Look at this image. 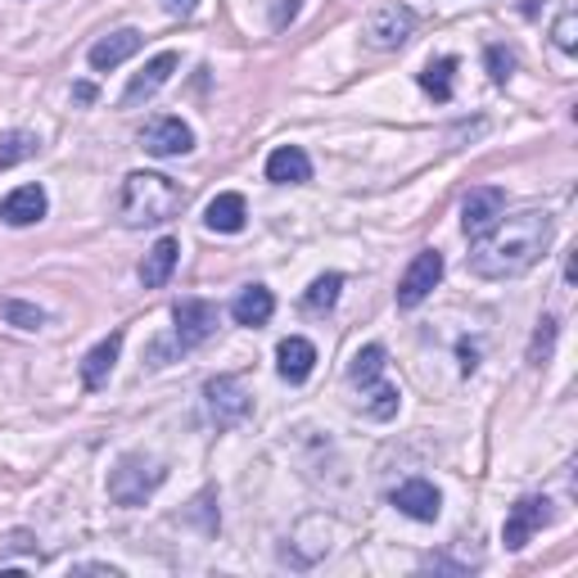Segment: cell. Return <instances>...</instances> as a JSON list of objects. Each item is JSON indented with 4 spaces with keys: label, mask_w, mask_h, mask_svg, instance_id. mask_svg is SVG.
Segmentation results:
<instances>
[{
    "label": "cell",
    "mask_w": 578,
    "mask_h": 578,
    "mask_svg": "<svg viewBox=\"0 0 578 578\" xmlns=\"http://www.w3.org/2000/svg\"><path fill=\"white\" fill-rule=\"evenodd\" d=\"M551 245V213H515V217H497L484 236H475L466 267L479 280H515L538 267V258Z\"/></svg>",
    "instance_id": "1"
},
{
    "label": "cell",
    "mask_w": 578,
    "mask_h": 578,
    "mask_svg": "<svg viewBox=\"0 0 578 578\" xmlns=\"http://www.w3.org/2000/svg\"><path fill=\"white\" fill-rule=\"evenodd\" d=\"M182 204H186V195L172 177H163V172H132L123 182V195H118V217L132 230L163 226L182 213Z\"/></svg>",
    "instance_id": "2"
},
{
    "label": "cell",
    "mask_w": 578,
    "mask_h": 578,
    "mask_svg": "<svg viewBox=\"0 0 578 578\" xmlns=\"http://www.w3.org/2000/svg\"><path fill=\"white\" fill-rule=\"evenodd\" d=\"M384 367H389L384 343H367V349H358V358H353V367H349V380H353V389L362 393V412H367L371 421H393V416H398V402H402L398 384L384 380Z\"/></svg>",
    "instance_id": "3"
},
{
    "label": "cell",
    "mask_w": 578,
    "mask_h": 578,
    "mask_svg": "<svg viewBox=\"0 0 578 578\" xmlns=\"http://www.w3.org/2000/svg\"><path fill=\"white\" fill-rule=\"evenodd\" d=\"M167 479V466L154 456H141V452H127L118 456V466L109 471V502L118 506H145Z\"/></svg>",
    "instance_id": "4"
},
{
    "label": "cell",
    "mask_w": 578,
    "mask_h": 578,
    "mask_svg": "<svg viewBox=\"0 0 578 578\" xmlns=\"http://www.w3.org/2000/svg\"><path fill=\"white\" fill-rule=\"evenodd\" d=\"M204 407H208V421H213L217 430H236V425H245L249 412H254V393L245 389L240 375H213V380L204 384Z\"/></svg>",
    "instance_id": "5"
},
{
    "label": "cell",
    "mask_w": 578,
    "mask_h": 578,
    "mask_svg": "<svg viewBox=\"0 0 578 578\" xmlns=\"http://www.w3.org/2000/svg\"><path fill=\"white\" fill-rule=\"evenodd\" d=\"M421 28V14L412 6H402V0H389V6H380L371 19H367V45L371 50H402Z\"/></svg>",
    "instance_id": "6"
},
{
    "label": "cell",
    "mask_w": 578,
    "mask_h": 578,
    "mask_svg": "<svg viewBox=\"0 0 578 578\" xmlns=\"http://www.w3.org/2000/svg\"><path fill=\"white\" fill-rule=\"evenodd\" d=\"M551 519H556V510H551L547 497H519V502L510 506V515H506V525H502V543H506V551H519V547H525L538 529H547Z\"/></svg>",
    "instance_id": "7"
},
{
    "label": "cell",
    "mask_w": 578,
    "mask_h": 578,
    "mask_svg": "<svg viewBox=\"0 0 578 578\" xmlns=\"http://www.w3.org/2000/svg\"><path fill=\"white\" fill-rule=\"evenodd\" d=\"M443 280V254L438 249H421L407 267V276L398 280V308H421L430 295H434V285Z\"/></svg>",
    "instance_id": "8"
},
{
    "label": "cell",
    "mask_w": 578,
    "mask_h": 578,
    "mask_svg": "<svg viewBox=\"0 0 578 578\" xmlns=\"http://www.w3.org/2000/svg\"><path fill=\"white\" fill-rule=\"evenodd\" d=\"M172 339H177V349L186 353V349H199L204 339H213L217 334V308L208 303V299H182L177 308H172Z\"/></svg>",
    "instance_id": "9"
},
{
    "label": "cell",
    "mask_w": 578,
    "mask_h": 578,
    "mask_svg": "<svg viewBox=\"0 0 578 578\" xmlns=\"http://www.w3.org/2000/svg\"><path fill=\"white\" fill-rule=\"evenodd\" d=\"M141 149L154 158H182L195 149V132L182 118H154L141 127Z\"/></svg>",
    "instance_id": "10"
},
{
    "label": "cell",
    "mask_w": 578,
    "mask_h": 578,
    "mask_svg": "<svg viewBox=\"0 0 578 578\" xmlns=\"http://www.w3.org/2000/svg\"><path fill=\"white\" fill-rule=\"evenodd\" d=\"M182 69V54L177 50H163V54H154V60L127 82V91H123V104L127 109H136V104H145V100H154L163 86H167V78Z\"/></svg>",
    "instance_id": "11"
},
{
    "label": "cell",
    "mask_w": 578,
    "mask_h": 578,
    "mask_svg": "<svg viewBox=\"0 0 578 578\" xmlns=\"http://www.w3.org/2000/svg\"><path fill=\"white\" fill-rule=\"evenodd\" d=\"M506 213V190H497V186H475L466 199H461V230L475 240V236H484V230L497 221Z\"/></svg>",
    "instance_id": "12"
},
{
    "label": "cell",
    "mask_w": 578,
    "mask_h": 578,
    "mask_svg": "<svg viewBox=\"0 0 578 578\" xmlns=\"http://www.w3.org/2000/svg\"><path fill=\"white\" fill-rule=\"evenodd\" d=\"M393 506L407 519H416V525H434L438 510H443V493L430 479H407V484L393 488Z\"/></svg>",
    "instance_id": "13"
},
{
    "label": "cell",
    "mask_w": 578,
    "mask_h": 578,
    "mask_svg": "<svg viewBox=\"0 0 578 578\" xmlns=\"http://www.w3.org/2000/svg\"><path fill=\"white\" fill-rule=\"evenodd\" d=\"M312 367H317V343H312V339L289 334V339L276 343V371H280V380L303 384V380L312 375Z\"/></svg>",
    "instance_id": "14"
},
{
    "label": "cell",
    "mask_w": 578,
    "mask_h": 578,
    "mask_svg": "<svg viewBox=\"0 0 578 578\" xmlns=\"http://www.w3.org/2000/svg\"><path fill=\"white\" fill-rule=\"evenodd\" d=\"M141 32L136 28H118V32H109V37H100L95 45H91V54H86V60H91V69L95 73H109V69H118V64H127L132 60V54L141 50Z\"/></svg>",
    "instance_id": "15"
},
{
    "label": "cell",
    "mask_w": 578,
    "mask_h": 578,
    "mask_svg": "<svg viewBox=\"0 0 578 578\" xmlns=\"http://www.w3.org/2000/svg\"><path fill=\"white\" fill-rule=\"evenodd\" d=\"M45 213H50V199L41 186H19L0 199V221L6 226H37Z\"/></svg>",
    "instance_id": "16"
},
{
    "label": "cell",
    "mask_w": 578,
    "mask_h": 578,
    "mask_svg": "<svg viewBox=\"0 0 578 578\" xmlns=\"http://www.w3.org/2000/svg\"><path fill=\"white\" fill-rule=\"evenodd\" d=\"M267 182H276V186H303V182H312V158H308L299 145L271 149V158H267Z\"/></svg>",
    "instance_id": "17"
},
{
    "label": "cell",
    "mask_w": 578,
    "mask_h": 578,
    "mask_svg": "<svg viewBox=\"0 0 578 578\" xmlns=\"http://www.w3.org/2000/svg\"><path fill=\"white\" fill-rule=\"evenodd\" d=\"M245 221H249V204H245V195H236V190L217 195V199L204 208V226L217 230V236H240Z\"/></svg>",
    "instance_id": "18"
},
{
    "label": "cell",
    "mask_w": 578,
    "mask_h": 578,
    "mask_svg": "<svg viewBox=\"0 0 578 578\" xmlns=\"http://www.w3.org/2000/svg\"><path fill=\"white\" fill-rule=\"evenodd\" d=\"M118 353H123V330H113L109 339H100L95 349L82 358V384L86 389H104L113 367H118Z\"/></svg>",
    "instance_id": "19"
},
{
    "label": "cell",
    "mask_w": 578,
    "mask_h": 578,
    "mask_svg": "<svg viewBox=\"0 0 578 578\" xmlns=\"http://www.w3.org/2000/svg\"><path fill=\"white\" fill-rule=\"evenodd\" d=\"M177 258H182V240H177V236H163V240L145 254V262H141V285H145V289H163V285L172 280V271H177Z\"/></svg>",
    "instance_id": "20"
},
{
    "label": "cell",
    "mask_w": 578,
    "mask_h": 578,
    "mask_svg": "<svg viewBox=\"0 0 578 578\" xmlns=\"http://www.w3.org/2000/svg\"><path fill=\"white\" fill-rule=\"evenodd\" d=\"M271 312H276V299H271V289H267V285H249V289H240L236 303H230V317H236L240 326H254V330L267 326Z\"/></svg>",
    "instance_id": "21"
},
{
    "label": "cell",
    "mask_w": 578,
    "mask_h": 578,
    "mask_svg": "<svg viewBox=\"0 0 578 578\" xmlns=\"http://www.w3.org/2000/svg\"><path fill=\"white\" fill-rule=\"evenodd\" d=\"M339 289H343V276H339V271H326V276H317V280L308 285V295H303V312H312V317H326V312L339 303Z\"/></svg>",
    "instance_id": "22"
},
{
    "label": "cell",
    "mask_w": 578,
    "mask_h": 578,
    "mask_svg": "<svg viewBox=\"0 0 578 578\" xmlns=\"http://www.w3.org/2000/svg\"><path fill=\"white\" fill-rule=\"evenodd\" d=\"M452 78H456V60H452V54H443V60H430V64H425L421 86H425V95H434L438 104H447V100H452Z\"/></svg>",
    "instance_id": "23"
},
{
    "label": "cell",
    "mask_w": 578,
    "mask_h": 578,
    "mask_svg": "<svg viewBox=\"0 0 578 578\" xmlns=\"http://www.w3.org/2000/svg\"><path fill=\"white\" fill-rule=\"evenodd\" d=\"M41 149V141H37V132H6L0 136V172H10L14 163H23V158H32Z\"/></svg>",
    "instance_id": "24"
},
{
    "label": "cell",
    "mask_w": 578,
    "mask_h": 578,
    "mask_svg": "<svg viewBox=\"0 0 578 578\" xmlns=\"http://www.w3.org/2000/svg\"><path fill=\"white\" fill-rule=\"evenodd\" d=\"M0 321L14 326V330H41L50 317H45L37 303H23V299H0Z\"/></svg>",
    "instance_id": "25"
},
{
    "label": "cell",
    "mask_w": 578,
    "mask_h": 578,
    "mask_svg": "<svg viewBox=\"0 0 578 578\" xmlns=\"http://www.w3.org/2000/svg\"><path fill=\"white\" fill-rule=\"evenodd\" d=\"M556 330H560L556 317H543V321H538L534 343H529V362H534V367H543V362L551 358V349H556Z\"/></svg>",
    "instance_id": "26"
},
{
    "label": "cell",
    "mask_w": 578,
    "mask_h": 578,
    "mask_svg": "<svg viewBox=\"0 0 578 578\" xmlns=\"http://www.w3.org/2000/svg\"><path fill=\"white\" fill-rule=\"evenodd\" d=\"M551 41H556L565 54H574V50H578V10H574V6H565V10H560L556 28H551Z\"/></svg>",
    "instance_id": "27"
},
{
    "label": "cell",
    "mask_w": 578,
    "mask_h": 578,
    "mask_svg": "<svg viewBox=\"0 0 578 578\" xmlns=\"http://www.w3.org/2000/svg\"><path fill=\"white\" fill-rule=\"evenodd\" d=\"M484 60H488L493 82H497V86H506V82H510V73H515V54H510L506 45H488V50H484Z\"/></svg>",
    "instance_id": "28"
},
{
    "label": "cell",
    "mask_w": 578,
    "mask_h": 578,
    "mask_svg": "<svg viewBox=\"0 0 578 578\" xmlns=\"http://www.w3.org/2000/svg\"><path fill=\"white\" fill-rule=\"evenodd\" d=\"M299 10H303V0H276V6H271V28H276V32L289 28V23L299 19Z\"/></svg>",
    "instance_id": "29"
},
{
    "label": "cell",
    "mask_w": 578,
    "mask_h": 578,
    "mask_svg": "<svg viewBox=\"0 0 578 578\" xmlns=\"http://www.w3.org/2000/svg\"><path fill=\"white\" fill-rule=\"evenodd\" d=\"M163 10H167L172 19H190V14L199 10V0H163Z\"/></svg>",
    "instance_id": "30"
},
{
    "label": "cell",
    "mask_w": 578,
    "mask_h": 578,
    "mask_svg": "<svg viewBox=\"0 0 578 578\" xmlns=\"http://www.w3.org/2000/svg\"><path fill=\"white\" fill-rule=\"evenodd\" d=\"M73 574H109V578H123L118 565H104V560H86V565H73Z\"/></svg>",
    "instance_id": "31"
},
{
    "label": "cell",
    "mask_w": 578,
    "mask_h": 578,
    "mask_svg": "<svg viewBox=\"0 0 578 578\" xmlns=\"http://www.w3.org/2000/svg\"><path fill=\"white\" fill-rule=\"evenodd\" d=\"M475 367H479V349H475V343H466V339H461V371L471 375Z\"/></svg>",
    "instance_id": "32"
},
{
    "label": "cell",
    "mask_w": 578,
    "mask_h": 578,
    "mask_svg": "<svg viewBox=\"0 0 578 578\" xmlns=\"http://www.w3.org/2000/svg\"><path fill=\"white\" fill-rule=\"evenodd\" d=\"M73 95H78L82 104H91V100H95V86H91V82H78V86H73Z\"/></svg>",
    "instance_id": "33"
}]
</instances>
